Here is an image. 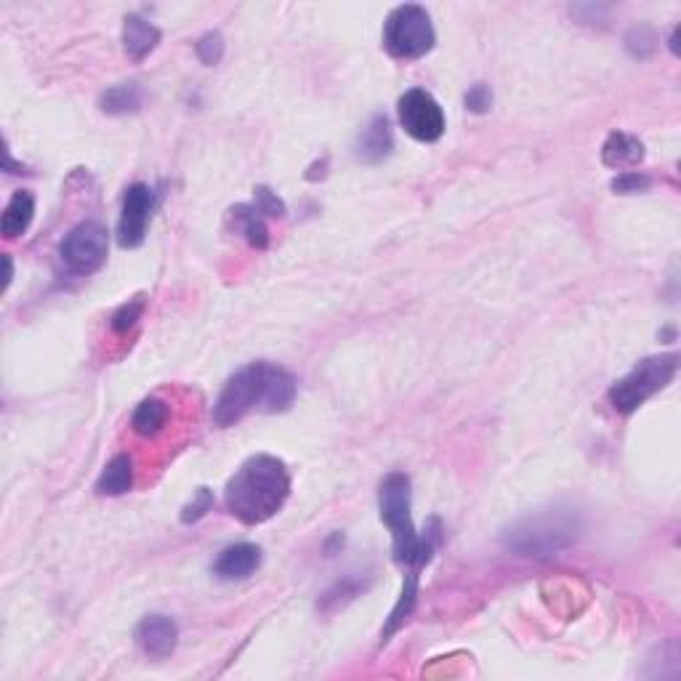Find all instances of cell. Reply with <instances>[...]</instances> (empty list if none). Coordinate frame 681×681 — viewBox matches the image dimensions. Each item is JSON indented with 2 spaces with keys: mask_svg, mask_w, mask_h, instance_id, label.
I'll use <instances>...</instances> for the list:
<instances>
[{
  "mask_svg": "<svg viewBox=\"0 0 681 681\" xmlns=\"http://www.w3.org/2000/svg\"><path fill=\"white\" fill-rule=\"evenodd\" d=\"M296 378L274 362H251L229 378L213 405V423L227 429L253 410L285 413L296 400Z\"/></svg>",
  "mask_w": 681,
  "mask_h": 681,
  "instance_id": "1",
  "label": "cell"
},
{
  "mask_svg": "<svg viewBox=\"0 0 681 681\" xmlns=\"http://www.w3.org/2000/svg\"><path fill=\"white\" fill-rule=\"evenodd\" d=\"M290 495V474L274 455H253L227 482L224 503L243 525H264L285 506Z\"/></svg>",
  "mask_w": 681,
  "mask_h": 681,
  "instance_id": "2",
  "label": "cell"
},
{
  "mask_svg": "<svg viewBox=\"0 0 681 681\" xmlns=\"http://www.w3.org/2000/svg\"><path fill=\"white\" fill-rule=\"evenodd\" d=\"M410 506H413V493H410L408 474H402V471L386 474L381 490H378V509H381V522L392 533L394 562L408 567V572H421L423 564H429L437 551L442 525H439V519H431L429 527L418 533Z\"/></svg>",
  "mask_w": 681,
  "mask_h": 681,
  "instance_id": "3",
  "label": "cell"
},
{
  "mask_svg": "<svg viewBox=\"0 0 681 681\" xmlns=\"http://www.w3.org/2000/svg\"><path fill=\"white\" fill-rule=\"evenodd\" d=\"M580 530H583V522H580L578 511H535V514H527L519 522H514L503 533V546L517 556L546 559V556H556L562 554L564 548H570L578 541Z\"/></svg>",
  "mask_w": 681,
  "mask_h": 681,
  "instance_id": "4",
  "label": "cell"
},
{
  "mask_svg": "<svg viewBox=\"0 0 681 681\" xmlns=\"http://www.w3.org/2000/svg\"><path fill=\"white\" fill-rule=\"evenodd\" d=\"M676 370H679L676 354H660V357H647V360L636 362L626 376L610 386L607 400H610L612 410L620 415H631L650 397L663 392L676 378Z\"/></svg>",
  "mask_w": 681,
  "mask_h": 681,
  "instance_id": "5",
  "label": "cell"
},
{
  "mask_svg": "<svg viewBox=\"0 0 681 681\" xmlns=\"http://www.w3.org/2000/svg\"><path fill=\"white\" fill-rule=\"evenodd\" d=\"M437 35L431 27V16L423 6L405 3L397 6L384 22V48L394 59H421L434 48Z\"/></svg>",
  "mask_w": 681,
  "mask_h": 681,
  "instance_id": "6",
  "label": "cell"
},
{
  "mask_svg": "<svg viewBox=\"0 0 681 681\" xmlns=\"http://www.w3.org/2000/svg\"><path fill=\"white\" fill-rule=\"evenodd\" d=\"M107 251H110V235L99 221H80L59 245L64 267L75 274L96 272L107 261Z\"/></svg>",
  "mask_w": 681,
  "mask_h": 681,
  "instance_id": "7",
  "label": "cell"
},
{
  "mask_svg": "<svg viewBox=\"0 0 681 681\" xmlns=\"http://www.w3.org/2000/svg\"><path fill=\"white\" fill-rule=\"evenodd\" d=\"M400 123L415 141L423 144H431L445 134V112L423 88H413L400 99Z\"/></svg>",
  "mask_w": 681,
  "mask_h": 681,
  "instance_id": "8",
  "label": "cell"
},
{
  "mask_svg": "<svg viewBox=\"0 0 681 681\" xmlns=\"http://www.w3.org/2000/svg\"><path fill=\"white\" fill-rule=\"evenodd\" d=\"M157 197L147 184H131L123 197V213H120L118 240L123 248H139L147 237L149 219L155 211Z\"/></svg>",
  "mask_w": 681,
  "mask_h": 681,
  "instance_id": "9",
  "label": "cell"
},
{
  "mask_svg": "<svg viewBox=\"0 0 681 681\" xmlns=\"http://www.w3.org/2000/svg\"><path fill=\"white\" fill-rule=\"evenodd\" d=\"M134 636L144 655L163 660L168 658V655H173L176 644H179V626H176V620L168 618V615H147V618L136 626Z\"/></svg>",
  "mask_w": 681,
  "mask_h": 681,
  "instance_id": "10",
  "label": "cell"
},
{
  "mask_svg": "<svg viewBox=\"0 0 681 681\" xmlns=\"http://www.w3.org/2000/svg\"><path fill=\"white\" fill-rule=\"evenodd\" d=\"M394 152V134L392 123L386 115H373L370 123L360 131L357 141H354V155L357 160L368 165L384 163L386 157H392Z\"/></svg>",
  "mask_w": 681,
  "mask_h": 681,
  "instance_id": "11",
  "label": "cell"
},
{
  "mask_svg": "<svg viewBox=\"0 0 681 681\" xmlns=\"http://www.w3.org/2000/svg\"><path fill=\"white\" fill-rule=\"evenodd\" d=\"M261 567V548L253 543H235L224 548L219 559L213 562V575L219 580H243L251 578Z\"/></svg>",
  "mask_w": 681,
  "mask_h": 681,
  "instance_id": "12",
  "label": "cell"
},
{
  "mask_svg": "<svg viewBox=\"0 0 681 681\" xmlns=\"http://www.w3.org/2000/svg\"><path fill=\"white\" fill-rule=\"evenodd\" d=\"M160 30H157L155 24L147 22V19H141L139 14H128L126 19H123V48H126V54L134 59V62H144L152 51L157 48V43H160Z\"/></svg>",
  "mask_w": 681,
  "mask_h": 681,
  "instance_id": "13",
  "label": "cell"
},
{
  "mask_svg": "<svg viewBox=\"0 0 681 681\" xmlns=\"http://www.w3.org/2000/svg\"><path fill=\"white\" fill-rule=\"evenodd\" d=\"M168 421H171V402L163 400L160 394H152L147 400H141L139 408L134 410L131 429L136 437L152 439L168 429Z\"/></svg>",
  "mask_w": 681,
  "mask_h": 681,
  "instance_id": "14",
  "label": "cell"
},
{
  "mask_svg": "<svg viewBox=\"0 0 681 681\" xmlns=\"http://www.w3.org/2000/svg\"><path fill=\"white\" fill-rule=\"evenodd\" d=\"M134 458L128 453H118L107 466H104L102 477L96 479V493L99 495H123L131 493L134 487Z\"/></svg>",
  "mask_w": 681,
  "mask_h": 681,
  "instance_id": "15",
  "label": "cell"
},
{
  "mask_svg": "<svg viewBox=\"0 0 681 681\" xmlns=\"http://www.w3.org/2000/svg\"><path fill=\"white\" fill-rule=\"evenodd\" d=\"M644 160V144L636 136L612 131L602 147V163L607 168H626V165H639Z\"/></svg>",
  "mask_w": 681,
  "mask_h": 681,
  "instance_id": "16",
  "label": "cell"
},
{
  "mask_svg": "<svg viewBox=\"0 0 681 681\" xmlns=\"http://www.w3.org/2000/svg\"><path fill=\"white\" fill-rule=\"evenodd\" d=\"M32 216H35V197L30 192H14V197L8 200L6 211H3V221H0V232L6 240H14V237L24 235L32 224Z\"/></svg>",
  "mask_w": 681,
  "mask_h": 681,
  "instance_id": "17",
  "label": "cell"
},
{
  "mask_svg": "<svg viewBox=\"0 0 681 681\" xmlns=\"http://www.w3.org/2000/svg\"><path fill=\"white\" fill-rule=\"evenodd\" d=\"M229 216H232L235 227L243 232L251 248H256V251H264V248H267L269 227L267 221H264V216H261L253 205H235V208L229 211Z\"/></svg>",
  "mask_w": 681,
  "mask_h": 681,
  "instance_id": "18",
  "label": "cell"
},
{
  "mask_svg": "<svg viewBox=\"0 0 681 681\" xmlns=\"http://www.w3.org/2000/svg\"><path fill=\"white\" fill-rule=\"evenodd\" d=\"M415 599H418V572H408V575H405V583H402L400 599L394 604L392 615H389L384 631H381V642L386 644L397 631H400L402 623H405V620L410 618V612H413Z\"/></svg>",
  "mask_w": 681,
  "mask_h": 681,
  "instance_id": "19",
  "label": "cell"
},
{
  "mask_svg": "<svg viewBox=\"0 0 681 681\" xmlns=\"http://www.w3.org/2000/svg\"><path fill=\"white\" fill-rule=\"evenodd\" d=\"M99 107L107 115H131L141 110V88L136 83H120L107 88L99 99Z\"/></svg>",
  "mask_w": 681,
  "mask_h": 681,
  "instance_id": "20",
  "label": "cell"
},
{
  "mask_svg": "<svg viewBox=\"0 0 681 681\" xmlns=\"http://www.w3.org/2000/svg\"><path fill=\"white\" fill-rule=\"evenodd\" d=\"M144 306H147L144 304V296L131 298V301H126V304L120 306L118 312L110 317L112 333H115V336H128V333L139 325L141 314H144Z\"/></svg>",
  "mask_w": 681,
  "mask_h": 681,
  "instance_id": "21",
  "label": "cell"
},
{
  "mask_svg": "<svg viewBox=\"0 0 681 681\" xmlns=\"http://www.w3.org/2000/svg\"><path fill=\"white\" fill-rule=\"evenodd\" d=\"M626 48L628 54L636 56V59H647V56L655 54V48H658V38H655V32L650 30V27H634V30L628 32L626 35Z\"/></svg>",
  "mask_w": 681,
  "mask_h": 681,
  "instance_id": "22",
  "label": "cell"
},
{
  "mask_svg": "<svg viewBox=\"0 0 681 681\" xmlns=\"http://www.w3.org/2000/svg\"><path fill=\"white\" fill-rule=\"evenodd\" d=\"M211 509H213V493L208 490V487H197L195 495H192V501L181 509V525H195V522H200V519H203Z\"/></svg>",
  "mask_w": 681,
  "mask_h": 681,
  "instance_id": "23",
  "label": "cell"
},
{
  "mask_svg": "<svg viewBox=\"0 0 681 681\" xmlns=\"http://www.w3.org/2000/svg\"><path fill=\"white\" fill-rule=\"evenodd\" d=\"M650 187H652L650 176L639 171L618 173L610 184V189L615 192V195H639V192H647Z\"/></svg>",
  "mask_w": 681,
  "mask_h": 681,
  "instance_id": "24",
  "label": "cell"
},
{
  "mask_svg": "<svg viewBox=\"0 0 681 681\" xmlns=\"http://www.w3.org/2000/svg\"><path fill=\"white\" fill-rule=\"evenodd\" d=\"M253 208L264 216V219H282L285 213H288V208H285V203H282L280 197L274 195L272 189L269 187H256L253 189Z\"/></svg>",
  "mask_w": 681,
  "mask_h": 681,
  "instance_id": "25",
  "label": "cell"
},
{
  "mask_svg": "<svg viewBox=\"0 0 681 681\" xmlns=\"http://www.w3.org/2000/svg\"><path fill=\"white\" fill-rule=\"evenodd\" d=\"M360 588H365L357 578H344L338 580L336 586L330 588V591H325V596L320 599V607L322 610H330L333 604L338 602H346V599H352V596L360 594Z\"/></svg>",
  "mask_w": 681,
  "mask_h": 681,
  "instance_id": "26",
  "label": "cell"
},
{
  "mask_svg": "<svg viewBox=\"0 0 681 681\" xmlns=\"http://www.w3.org/2000/svg\"><path fill=\"white\" fill-rule=\"evenodd\" d=\"M221 56H224V38H221V32H208V35L197 40V59L200 62L213 67V64L221 62Z\"/></svg>",
  "mask_w": 681,
  "mask_h": 681,
  "instance_id": "27",
  "label": "cell"
},
{
  "mask_svg": "<svg viewBox=\"0 0 681 681\" xmlns=\"http://www.w3.org/2000/svg\"><path fill=\"white\" fill-rule=\"evenodd\" d=\"M466 110L474 112V115H485V112H490V107H493V91H490V86L487 83H477V86H471L469 91H466Z\"/></svg>",
  "mask_w": 681,
  "mask_h": 681,
  "instance_id": "28",
  "label": "cell"
},
{
  "mask_svg": "<svg viewBox=\"0 0 681 681\" xmlns=\"http://www.w3.org/2000/svg\"><path fill=\"white\" fill-rule=\"evenodd\" d=\"M3 267H6V274H3V288H8V285H11V277H14V267H11V256H8V253H3Z\"/></svg>",
  "mask_w": 681,
  "mask_h": 681,
  "instance_id": "29",
  "label": "cell"
},
{
  "mask_svg": "<svg viewBox=\"0 0 681 681\" xmlns=\"http://www.w3.org/2000/svg\"><path fill=\"white\" fill-rule=\"evenodd\" d=\"M338 546H344V535H341V533H336L328 543H325V551H328V556H333V551H336Z\"/></svg>",
  "mask_w": 681,
  "mask_h": 681,
  "instance_id": "30",
  "label": "cell"
}]
</instances>
